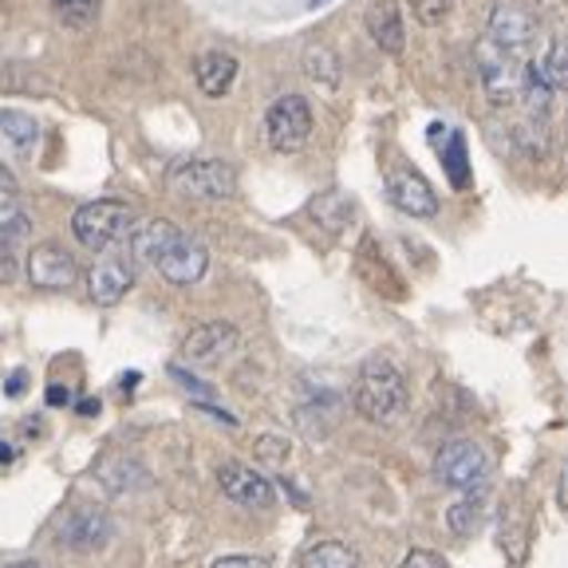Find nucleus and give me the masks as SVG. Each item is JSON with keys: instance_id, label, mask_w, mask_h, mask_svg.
<instances>
[{"instance_id": "obj_1", "label": "nucleus", "mask_w": 568, "mask_h": 568, "mask_svg": "<svg viewBox=\"0 0 568 568\" xmlns=\"http://www.w3.org/2000/svg\"><path fill=\"white\" fill-rule=\"evenodd\" d=\"M134 257H142L162 281L170 284H197L210 268V248L197 237H190L186 230H178L166 217H151V222H139L131 233Z\"/></svg>"}, {"instance_id": "obj_2", "label": "nucleus", "mask_w": 568, "mask_h": 568, "mask_svg": "<svg viewBox=\"0 0 568 568\" xmlns=\"http://www.w3.org/2000/svg\"><path fill=\"white\" fill-rule=\"evenodd\" d=\"M410 403V390H407V375L399 372L395 359L387 355H372L359 364L352 383V407L375 426H390L399 423L403 410Z\"/></svg>"}, {"instance_id": "obj_3", "label": "nucleus", "mask_w": 568, "mask_h": 568, "mask_svg": "<svg viewBox=\"0 0 568 568\" xmlns=\"http://www.w3.org/2000/svg\"><path fill=\"white\" fill-rule=\"evenodd\" d=\"M134 210L126 202H115V197H103V202H88L71 213V233L75 241L95 253H106L115 248L119 241H126L134 233Z\"/></svg>"}, {"instance_id": "obj_4", "label": "nucleus", "mask_w": 568, "mask_h": 568, "mask_svg": "<svg viewBox=\"0 0 568 568\" xmlns=\"http://www.w3.org/2000/svg\"><path fill=\"white\" fill-rule=\"evenodd\" d=\"M474 63H478L481 91L494 106H514L521 99V60L506 48H497L494 40H481L474 48Z\"/></svg>"}, {"instance_id": "obj_5", "label": "nucleus", "mask_w": 568, "mask_h": 568, "mask_svg": "<svg viewBox=\"0 0 568 568\" xmlns=\"http://www.w3.org/2000/svg\"><path fill=\"white\" fill-rule=\"evenodd\" d=\"M170 186L182 197H194V202H225V197L237 194V174L222 159H194L182 162L170 174Z\"/></svg>"}, {"instance_id": "obj_6", "label": "nucleus", "mask_w": 568, "mask_h": 568, "mask_svg": "<svg viewBox=\"0 0 568 568\" xmlns=\"http://www.w3.org/2000/svg\"><path fill=\"white\" fill-rule=\"evenodd\" d=\"M111 537H115V521H111V514L103 506H91V501L71 506L60 517V529H55L60 549L71 552H99L111 545Z\"/></svg>"}, {"instance_id": "obj_7", "label": "nucleus", "mask_w": 568, "mask_h": 568, "mask_svg": "<svg viewBox=\"0 0 568 568\" xmlns=\"http://www.w3.org/2000/svg\"><path fill=\"white\" fill-rule=\"evenodd\" d=\"M265 139L276 154H296L312 139V106L304 95H281L265 111Z\"/></svg>"}, {"instance_id": "obj_8", "label": "nucleus", "mask_w": 568, "mask_h": 568, "mask_svg": "<svg viewBox=\"0 0 568 568\" xmlns=\"http://www.w3.org/2000/svg\"><path fill=\"white\" fill-rule=\"evenodd\" d=\"M435 478L450 489H474L489 478V454L474 438H450L435 454Z\"/></svg>"}, {"instance_id": "obj_9", "label": "nucleus", "mask_w": 568, "mask_h": 568, "mask_svg": "<svg viewBox=\"0 0 568 568\" xmlns=\"http://www.w3.org/2000/svg\"><path fill=\"white\" fill-rule=\"evenodd\" d=\"M241 347V332L225 320H210V324H197L182 339V359L194 367H217L225 364L233 352Z\"/></svg>"}, {"instance_id": "obj_10", "label": "nucleus", "mask_w": 568, "mask_h": 568, "mask_svg": "<svg viewBox=\"0 0 568 568\" xmlns=\"http://www.w3.org/2000/svg\"><path fill=\"white\" fill-rule=\"evenodd\" d=\"M532 36H537V17H532L525 4H517V0H497L494 12H489L486 40H494V44L506 48V52L521 55L525 48L532 44Z\"/></svg>"}, {"instance_id": "obj_11", "label": "nucleus", "mask_w": 568, "mask_h": 568, "mask_svg": "<svg viewBox=\"0 0 568 568\" xmlns=\"http://www.w3.org/2000/svg\"><path fill=\"white\" fill-rule=\"evenodd\" d=\"M217 486H222V494L230 497L233 506H245V509H268L276 501L273 481L261 470H253V466H241V462L217 466Z\"/></svg>"}, {"instance_id": "obj_12", "label": "nucleus", "mask_w": 568, "mask_h": 568, "mask_svg": "<svg viewBox=\"0 0 568 568\" xmlns=\"http://www.w3.org/2000/svg\"><path fill=\"white\" fill-rule=\"evenodd\" d=\"M80 276V265L71 257L68 248L55 245V241H40V245L28 253V281L36 288H48V293H60V288H71Z\"/></svg>"}, {"instance_id": "obj_13", "label": "nucleus", "mask_w": 568, "mask_h": 568, "mask_svg": "<svg viewBox=\"0 0 568 568\" xmlns=\"http://www.w3.org/2000/svg\"><path fill=\"white\" fill-rule=\"evenodd\" d=\"M387 197H390V205H395L399 213H407V217H435L438 213L435 186H430V182L410 166L390 170L387 174Z\"/></svg>"}, {"instance_id": "obj_14", "label": "nucleus", "mask_w": 568, "mask_h": 568, "mask_svg": "<svg viewBox=\"0 0 568 568\" xmlns=\"http://www.w3.org/2000/svg\"><path fill=\"white\" fill-rule=\"evenodd\" d=\"M131 288H134V261L123 257V253H103V257L88 268V293H91V301L103 304V308L119 304Z\"/></svg>"}, {"instance_id": "obj_15", "label": "nucleus", "mask_w": 568, "mask_h": 568, "mask_svg": "<svg viewBox=\"0 0 568 568\" xmlns=\"http://www.w3.org/2000/svg\"><path fill=\"white\" fill-rule=\"evenodd\" d=\"M364 24H367V36H372L387 55H399L403 48H407V28H403V12L395 0H372Z\"/></svg>"}, {"instance_id": "obj_16", "label": "nucleus", "mask_w": 568, "mask_h": 568, "mask_svg": "<svg viewBox=\"0 0 568 568\" xmlns=\"http://www.w3.org/2000/svg\"><path fill=\"white\" fill-rule=\"evenodd\" d=\"M194 80H197V88H202L205 99L230 95L233 80H237V60H233L230 52H217V48H210V52H202L194 60Z\"/></svg>"}, {"instance_id": "obj_17", "label": "nucleus", "mask_w": 568, "mask_h": 568, "mask_svg": "<svg viewBox=\"0 0 568 568\" xmlns=\"http://www.w3.org/2000/svg\"><path fill=\"white\" fill-rule=\"evenodd\" d=\"M0 139L9 142L17 154H32L40 142V123L28 111H4L0 106Z\"/></svg>"}, {"instance_id": "obj_18", "label": "nucleus", "mask_w": 568, "mask_h": 568, "mask_svg": "<svg viewBox=\"0 0 568 568\" xmlns=\"http://www.w3.org/2000/svg\"><path fill=\"white\" fill-rule=\"evenodd\" d=\"M304 75H308L316 88L336 91L339 88V55L324 44L308 48V52H304Z\"/></svg>"}, {"instance_id": "obj_19", "label": "nucleus", "mask_w": 568, "mask_h": 568, "mask_svg": "<svg viewBox=\"0 0 568 568\" xmlns=\"http://www.w3.org/2000/svg\"><path fill=\"white\" fill-rule=\"evenodd\" d=\"M537 68H541L549 91H568V32L552 36L545 55L537 60Z\"/></svg>"}, {"instance_id": "obj_20", "label": "nucleus", "mask_w": 568, "mask_h": 568, "mask_svg": "<svg viewBox=\"0 0 568 568\" xmlns=\"http://www.w3.org/2000/svg\"><path fill=\"white\" fill-rule=\"evenodd\" d=\"M301 568H355V552L344 541H316L304 549Z\"/></svg>"}, {"instance_id": "obj_21", "label": "nucleus", "mask_w": 568, "mask_h": 568, "mask_svg": "<svg viewBox=\"0 0 568 568\" xmlns=\"http://www.w3.org/2000/svg\"><path fill=\"white\" fill-rule=\"evenodd\" d=\"M52 12L68 28H91L103 12V0H52Z\"/></svg>"}, {"instance_id": "obj_22", "label": "nucleus", "mask_w": 568, "mask_h": 568, "mask_svg": "<svg viewBox=\"0 0 568 568\" xmlns=\"http://www.w3.org/2000/svg\"><path fill=\"white\" fill-rule=\"evenodd\" d=\"M443 166H446V178H450L454 190H466L470 186V162H466V139L458 131H450V142H446L443 151Z\"/></svg>"}, {"instance_id": "obj_23", "label": "nucleus", "mask_w": 568, "mask_h": 568, "mask_svg": "<svg viewBox=\"0 0 568 568\" xmlns=\"http://www.w3.org/2000/svg\"><path fill=\"white\" fill-rule=\"evenodd\" d=\"M28 230H32V222H28L24 202H20L17 194H0V237L20 241Z\"/></svg>"}, {"instance_id": "obj_24", "label": "nucleus", "mask_w": 568, "mask_h": 568, "mask_svg": "<svg viewBox=\"0 0 568 568\" xmlns=\"http://www.w3.org/2000/svg\"><path fill=\"white\" fill-rule=\"evenodd\" d=\"M446 525H450L458 537H470L474 529L481 525V497H462L446 509Z\"/></svg>"}, {"instance_id": "obj_25", "label": "nucleus", "mask_w": 568, "mask_h": 568, "mask_svg": "<svg viewBox=\"0 0 568 568\" xmlns=\"http://www.w3.org/2000/svg\"><path fill=\"white\" fill-rule=\"evenodd\" d=\"M410 12H415L418 24L435 28L446 20V12H450V0H410Z\"/></svg>"}, {"instance_id": "obj_26", "label": "nucleus", "mask_w": 568, "mask_h": 568, "mask_svg": "<svg viewBox=\"0 0 568 568\" xmlns=\"http://www.w3.org/2000/svg\"><path fill=\"white\" fill-rule=\"evenodd\" d=\"M210 568H273L265 557H253V552H230V557H217Z\"/></svg>"}, {"instance_id": "obj_27", "label": "nucleus", "mask_w": 568, "mask_h": 568, "mask_svg": "<svg viewBox=\"0 0 568 568\" xmlns=\"http://www.w3.org/2000/svg\"><path fill=\"white\" fill-rule=\"evenodd\" d=\"M399 568H446V560L438 557L435 549H410L407 557L399 560Z\"/></svg>"}, {"instance_id": "obj_28", "label": "nucleus", "mask_w": 568, "mask_h": 568, "mask_svg": "<svg viewBox=\"0 0 568 568\" xmlns=\"http://www.w3.org/2000/svg\"><path fill=\"white\" fill-rule=\"evenodd\" d=\"M17 245H12V241H4L0 237V284H9L12 276H17Z\"/></svg>"}, {"instance_id": "obj_29", "label": "nucleus", "mask_w": 568, "mask_h": 568, "mask_svg": "<svg viewBox=\"0 0 568 568\" xmlns=\"http://www.w3.org/2000/svg\"><path fill=\"white\" fill-rule=\"evenodd\" d=\"M257 454H261V458L281 462L284 454H288V443H284V438H273V435H268V438H261V443H257Z\"/></svg>"}, {"instance_id": "obj_30", "label": "nucleus", "mask_w": 568, "mask_h": 568, "mask_svg": "<svg viewBox=\"0 0 568 568\" xmlns=\"http://www.w3.org/2000/svg\"><path fill=\"white\" fill-rule=\"evenodd\" d=\"M0 194H17V178H12V170L0 162Z\"/></svg>"}, {"instance_id": "obj_31", "label": "nucleus", "mask_w": 568, "mask_h": 568, "mask_svg": "<svg viewBox=\"0 0 568 568\" xmlns=\"http://www.w3.org/2000/svg\"><path fill=\"white\" fill-rule=\"evenodd\" d=\"M557 497H560V509H565L568 517V466L560 470V481H557Z\"/></svg>"}, {"instance_id": "obj_32", "label": "nucleus", "mask_w": 568, "mask_h": 568, "mask_svg": "<svg viewBox=\"0 0 568 568\" xmlns=\"http://www.w3.org/2000/svg\"><path fill=\"white\" fill-rule=\"evenodd\" d=\"M24 372H17V375H12V379L9 383H4V390H9V395H20V390H24Z\"/></svg>"}, {"instance_id": "obj_33", "label": "nucleus", "mask_w": 568, "mask_h": 568, "mask_svg": "<svg viewBox=\"0 0 568 568\" xmlns=\"http://www.w3.org/2000/svg\"><path fill=\"white\" fill-rule=\"evenodd\" d=\"M48 403H52V407H63V403H68V390H63V387H48Z\"/></svg>"}, {"instance_id": "obj_34", "label": "nucleus", "mask_w": 568, "mask_h": 568, "mask_svg": "<svg viewBox=\"0 0 568 568\" xmlns=\"http://www.w3.org/2000/svg\"><path fill=\"white\" fill-rule=\"evenodd\" d=\"M12 568H40V565H36V560H24V565H12Z\"/></svg>"}]
</instances>
